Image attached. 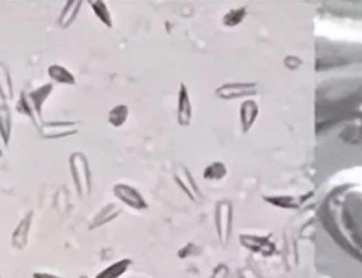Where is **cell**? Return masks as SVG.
Instances as JSON below:
<instances>
[{
  "instance_id": "cell-1",
  "label": "cell",
  "mask_w": 362,
  "mask_h": 278,
  "mask_svg": "<svg viewBox=\"0 0 362 278\" xmlns=\"http://www.w3.org/2000/svg\"><path fill=\"white\" fill-rule=\"evenodd\" d=\"M317 216L330 238L362 263V166L339 170L323 185Z\"/></svg>"
},
{
  "instance_id": "cell-17",
  "label": "cell",
  "mask_w": 362,
  "mask_h": 278,
  "mask_svg": "<svg viewBox=\"0 0 362 278\" xmlns=\"http://www.w3.org/2000/svg\"><path fill=\"white\" fill-rule=\"evenodd\" d=\"M16 110H17L21 115L29 117L30 121L36 125V118H34V115H33V111H32V108H30V104H29V101H27V98H26V93H25V91H23V93L20 94V97H19V101H17V104H16Z\"/></svg>"
},
{
  "instance_id": "cell-13",
  "label": "cell",
  "mask_w": 362,
  "mask_h": 278,
  "mask_svg": "<svg viewBox=\"0 0 362 278\" xmlns=\"http://www.w3.org/2000/svg\"><path fill=\"white\" fill-rule=\"evenodd\" d=\"M47 71H49V77L56 84L74 85L75 81H77L75 77H74V74L70 70H68V69L60 66V64H53V66L49 67Z\"/></svg>"
},
{
  "instance_id": "cell-18",
  "label": "cell",
  "mask_w": 362,
  "mask_h": 278,
  "mask_svg": "<svg viewBox=\"0 0 362 278\" xmlns=\"http://www.w3.org/2000/svg\"><path fill=\"white\" fill-rule=\"evenodd\" d=\"M33 278H62V277H58V275H54L50 273H34Z\"/></svg>"
},
{
  "instance_id": "cell-4",
  "label": "cell",
  "mask_w": 362,
  "mask_h": 278,
  "mask_svg": "<svg viewBox=\"0 0 362 278\" xmlns=\"http://www.w3.org/2000/svg\"><path fill=\"white\" fill-rule=\"evenodd\" d=\"M113 195H115L117 199H119L123 205L129 206L130 209L146 210L149 207L146 199L143 198L141 192L130 185L117 183L115 186H113Z\"/></svg>"
},
{
  "instance_id": "cell-2",
  "label": "cell",
  "mask_w": 362,
  "mask_h": 278,
  "mask_svg": "<svg viewBox=\"0 0 362 278\" xmlns=\"http://www.w3.org/2000/svg\"><path fill=\"white\" fill-rule=\"evenodd\" d=\"M70 172L75 186V192L81 200L89 199L93 194V172H90L88 158L82 152H74L68 159Z\"/></svg>"
},
{
  "instance_id": "cell-8",
  "label": "cell",
  "mask_w": 362,
  "mask_h": 278,
  "mask_svg": "<svg viewBox=\"0 0 362 278\" xmlns=\"http://www.w3.org/2000/svg\"><path fill=\"white\" fill-rule=\"evenodd\" d=\"M33 216H34V211L27 213V215L23 218L19 224L16 226L13 234H12V244L16 250H23L27 243H29V233H30V227H32V222H33Z\"/></svg>"
},
{
  "instance_id": "cell-9",
  "label": "cell",
  "mask_w": 362,
  "mask_h": 278,
  "mask_svg": "<svg viewBox=\"0 0 362 278\" xmlns=\"http://www.w3.org/2000/svg\"><path fill=\"white\" fill-rule=\"evenodd\" d=\"M122 215V207L117 203H108L105 205L97 215L94 216L93 222H90V226L89 229L94 230V229H98V227H102L110 222L115 220L117 218H119Z\"/></svg>"
},
{
  "instance_id": "cell-7",
  "label": "cell",
  "mask_w": 362,
  "mask_h": 278,
  "mask_svg": "<svg viewBox=\"0 0 362 278\" xmlns=\"http://www.w3.org/2000/svg\"><path fill=\"white\" fill-rule=\"evenodd\" d=\"M193 108L191 101L189 95V90L186 85L181 82L178 90V100H177V122L180 126H189L191 122Z\"/></svg>"
},
{
  "instance_id": "cell-16",
  "label": "cell",
  "mask_w": 362,
  "mask_h": 278,
  "mask_svg": "<svg viewBox=\"0 0 362 278\" xmlns=\"http://www.w3.org/2000/svg\"><path fill=\"white\" fill-rule=\"evenodd\" d=\"M129 108L128 105L125 104H118L113 106V108L109 111L108 114V121L112 126L115 128H121L122 125H125V122L128 121V117H129Z\"/></svg>"
},
{
  "instance_id": "cell-11",
  "label": "cell",
  "mask_w": 362,
  "mask_h": 278,
  "mask_svg": "<svg viewBox=\"0 0 362 278\" xmlns=\"http://www.w3.org/2000/svg\"><path fill=\"white\" fill-rule=\"evenodd\" d=\"M12 128H13V119H12L9 104L2 102L0 104V138H2L6 146H9L12 138Z\"/></svg>"
},
{
  "instance_id": "cell-15",
  "label": "cell",
  "mask_w": 362,
  "mask_h": 278,
  "mask_svg": "<svg viewBox=\"0 0 362 278\" xmlns=\"http://www.w3.org/2000/svg\"><path fill=\"white\" fill-rule=\"evenodd\" d=\"M130 264H132V260L122 259L117 263L110 264L109 267L104 268L95 278H121L128 271Z\"/></svg>"
},
{
  "instance_id": "cell-3",
  "label": "cell",
  "mask_w": 362,
  "mask_h": 278,
  "mask_svg": "<svg viewBox=\"0 0 362 278\" xmlns=\"http://www.w3.org/2000/svg\"><path fill=\"white\" fill-rule=\"evenodd\" d=\"M78 124L74 121L43 122L38 128V134L44 139H64L78 134Z\"/></svg>"
},
{
  "instance_id": "cell-5",
  "label": "cell",
  "mask_w": 362,
  "mask_h": 278,
  "mask_svg": "<svg viewBox=\"0 0 362 278\" xmlns=\"http://www.w3.org/2000/svg\"><path fill=\"white\" fill-rule=\"evenodd\" d=\"M54 90V85L53 84H43L40 85L38 89L30 91V93H26V98L30 104V108L33 111V115L36 118V126L37 130L43 125V106L45 104V101L49 100V97L51 95Z\"/></svg>"
},
{
  "instance_id": "cell-14",
  "label": "cell",
  "mask_w": 362,
  "mask_h": 278,
  "mask_svg": "<svg viewBox=\"0 0 362 278\" xmlns=\"http://www.w3.org/2000/svg\"><path fill=\"white\" fill-rule=\"evenodd\" d=\"M88 5L90 6V9H93V12L95 13V16L98 17L102 25H105L108 29L113 27L112 14L105 2H102V0H89Z\"/></svg>"
},
{
  "instance_id": "cell-6",
  "label": "cell",
  "mask_w": 362,
  "mask_h": 278,
  "mask_svg": "<svg viewBox=\"0 0 362 278\" xmlns=\"http://www.w3.org/2000/svg\"><path fill=\"white\" fill-rule=\"evenodd\" d=\"M174 181L178 185V187L184 192V194L194 202L198 200L200 192L194 182V178L191 176L190 170L184 165H177L174 170Z\"/></svg>"
},
{
  "instance_id": "cell-12",
  "label": "cell",
  "mask_w": 362,
  "mask_h": 278,
  "mask_svg": "<svg viewBox=\"0 0 362 278\" xmlns=\"http://www.w3.org/2000/svg\"><path fill=\"white\" fill-rule=\"evenodd\" d=\"M0 97H2L3 102H10L14 98L13 81L10 73L2 61H0Z\"/></svg>"
},
{
  "instance_id": "cell-10",
  "label": "cell",
  "mask_w": 362,
  "mask_h": 278,
  "mask_svg": "<svg viewBox=\"0 0 362 278\" xmlns=\"http://www.w3.org/2000/svg\"><path fill=\"white\" fill-rule=\"evenodd\" d=\"M82 2L81 0H70V2H67L58 16L57 20V25L60 29H68L70 27L74 21L78 17V13L81 10Z\"/></svg>"
}]
</instances>
